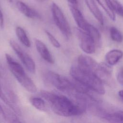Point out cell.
<instances>
[{
	"mask_svg": "<svg viewBox=\"0 0 123 123\" xmlns=\"http://www.w3.org/2000/svg\"><path fill=\"white\" fill-rule=\"evenodd\" d=\"M40 94L49 104L53 112L59 115L77 116L82 114L86 110L85 102L78 100L74 101L65 96L47 91H42Z\"/></svg>",
	"mask_w": 123,
	"mask_h": 123,
	"instance_id": "cell-1",
	"label": "cell"
},
{
	"mask_svg": "<svg viewBox=\"0 0 123 123\" xmlns=\"http://www.w3.org/2000/svg\"><path fill=\"white\" fill-rule=\"evenodd\" d=\"M70 74L77 83L98 94L103 95L105 93L103 83L92 73L84 70L75 64L71 66Z\"/></svg>",
	"mask_w": 123,
	"mask_h": 123,
	"instance_id": "cell-2",
	"label": "cell"
},
{
	"mask_svg": "<svg viewBox=\"0 0 123 123\" xmlns=\"http://www.w3.org/2000/svg\"><path fill=\"white\" fill-rule=\"evenodd\" d=\"M5 58L10 70L18 82L28 91L36 92L37 89L35 84L25 73L21 65L7 53L5 54Z\"/></svg>",
	"mask_w": 123,
	"mask_h": 123,
	"instance_id": "cell-3",
	"label": "cell"
},
{
	"mask_svg": "<svg viewBox=\"0 0 123 123\" xmlns=\"http://www.w3.org/2000/svg\"><path fill=\"white\" fill-rule=\"evenodd\" d=\"M48 81L57 89L74 97L77 93L76 83L66 77L53 72H49L46 75Z\"/></svg>",
	"mask_w": 123,
	"mask_h": 123,
	"instance_id": "cell-4",
	"label": "cell"
},
{
	"mask_svg": "<svg viewBox=\"0 0 123 123\" xmlns=\"http://www.w3.org/2000/svg\"><path fill=\"white\" fill-rule=\"evenodd\" d=\"M51 12L54 22L66 39H69L71 35L69 24L60 8L55 3L51 6Z\"/></svg>",
	"mask_w": 123,
	"mask_h": 123,
	"instance_id": "cell-5",
	"label": "cell"
},
{
	"mask_svg": "<svg viewBox=\"0 0 123 123\" xmlns=\"http://www.w3.org/2000/svg\"><path fill=\"white\" fill-rule=\"evenodd\" d=\"M75 33L79 40L81 49L86 54L94 53L97 45L94 39L88 33L79 28L75 29Z\"/></svg>",
	"mask_w": 123,
	"mask_h": 123,
	"instance_id": "cell-6",
	"label": "cell"
},
{
	"mask_svg": "<svg viewBox=\"0 0 123 123\" xmlns=\"http://www.w3.org/2000/svg\"><path fill=\"white\" fill-rule=\"evenodd\" d=\"M10 44L25 68L31 73L34 74L36 72V64L32 58L14 40H10Z\"/></svg>",
	"mask_w": 123,
	"mask_h": 123,
	"instance_id": "cell-7",
	"label": "cell"
},
{
	"mask_svg": "<svg viewBox=\"0 0 123 123\" xmlns=\"http://www.w3.org/2000/svg\"><path fill=\"white\" fill-rule=\"evenodd\" d=\"M69 8L78 28L87 33L92 25L86 20L81 12L76 7L70 5Z\"/></svg>",
	"mask_w": 123,
	"mask_h": 123,
	"instance_id": "cell-8",
	"label": "cell"
},
{
	"mask_svg": "<svg viewBox=\"0 0 123 123\" xmlns=\"http://www.w3.org/2000/svg\"><path fill=\"white\" fill-rule=\"evenodd\" d=\"M35 46L37 51L41 57L46 62L50 63H54V59L46 45L41 40L36 39Z\"/></svg>",
	"mask_w": 123,
	"mask_h": 123,
	"instance_id": "cell-9",
	"label": "cell"
},
{
	"mask_svg": "<svg viewBox=\"0 0 123 123\" xmlns=\"http://www.w3.org/2000/svg\"><path fill=\"white\" fill-rule=\"evenodd\" d=\"M123 57V51L120 49H113L108 51L105 56L107 63L110 66L116 64Z\"/></svg>",
	"mask_w": 123,
	"mask_h": 123,
	"instance_id": "cell-10",
	"label": "cell"
},
{
	"mask_svg": "<svg viewBox=\"0 0 123 123\" xmlns=\"http://www.w3.org/2000/svg\"><path fill=\"white\" fill-rule=\"evenodd\" d=\"M18 10L26 17L30 18H40V15L35 10L32 9L24 2L18 1L16 3Z\"/></svg>",
	"mask_w": 123,
	"mask_h": 123,
	"instance_id": "cell-11",
	"label": "cell"
},
{
	"mask_svg": "<svg viewBox=\"0 0 123 123\" xmlns=\"http://www.w3.org/2000/svg\"><path fill=\"white\" fill-rule=\"evenodd\" d=\"M86 4L89 11L97 19L98 22L101 25L104 24V19L103 15L94 0H85Z\"/></svg>",
	"mask_w": 123,
	"mask_h": 123,
	"instance_id": "cell-12",
	"label": "cell"
},
{
	"mask_svg": "<svg viewBox=\"0 0 123 123\" xmlns=\"http://www.w3.org/2000/svg\"><path fill=\"white\" fill-rule=\"evenodd\" d=\"M100 115L110 123H123V111H117L113 113L102 112Z\"/></svg>",
	"mask_w": 123,
	"mask_h": 123,
	"instance_id": "cell-13",
	"label": "cell"
},
{
	"mask_svg": "<svg viewBox=\"0 0 123 123\" xmlns=\"http://www.w3.org/2000/svg\"><path fill=\"white\" fill-rule=\"evenodd\" d=\"M99 5L104 10L107 15L109 18L112 20L115 21L116 20L115 13L112 10L111 5L108 0H96Z\"/></svg>",
	"mask_w": 123,
	"mask_h": 123,
	"instance_id": "cell-14",
	"label": "cell"
},
{
	"mask_svg": "<svg viewBox=\"0 0 123 123\" xmlns=\"http://www.w3.org/2000/svg\"><path fill=\"white\" fill-rule=\"evenodd\" d=\"M16 35L19 41L25 47H30L31 42L24 29L20 26H17L15 29Z\"/></svg>",
	"mask_w": 123,
	"mask_h": 123,
	"instance_id": "cell-15",
	"label": "cell"
},
{
	"mask_svg": "<svg viewBox=\"0 0 123 123\" xmlns=\"http://www.w3.org/2000/svg\"><path fill=\"white\" fill-rule=\"evenodd\" d=\"M30 101L36 109L41 111H46V107L43 99L39 97H32L30 98Z\"/></svg>",
	"mask_w": 123,
	"mask_h": 123,
	"instance_id": "cell-16",
	"label": "cell"
},
{
	"mask_svg": "<svg viewBox=\"0 0 123 123\" xmlns=\"http://www.w3.org/2000/svg\"><path fill=\"white\" fill-rule=\"evenodd\" d=\"M110 34L111 38L113 41L120 43L123 41V35L116 27H111L110 29Z\"/></svg>",
	"mask_w": 123,
	"mask_h": 123,
	"instance_id": "cell-17",
	"label": "cell"
},
{
	"mask_svg": "<svg viewBox=\"0 0 123 123\" xmlns=\"http://www.w3.org/2000/svg\"><path fill=\"white\" fill-rule=\"evenodd\" d=\"M114 12L123 18V5L118 0H108Z\"/></svg>",
	"mask_w": 123,
	"mask_h": 123,
	"instance_id": "cell-18",
	"label": "cell"
},
{
	"mask_svg": "<svg viewBox=\"0 0 123 123\" xmlns=\"http://www.w3.org/2000/svg\"><path fill=\"white\" fill-rule=\"evenodd\" d=\"M45 33L50 42L51 44L55 48H59L61 47L60 43L59 42V41L57 40V39L53 36L52 34H51L49 31L48 30H45Z\"/></svg>",
	"mask_w": 123,
	"mask_h": 123,
	"instance_id": "cell-19",
	"label": "cell"
},
{
	"mask_svg": "<svg viewBox=\"0 0 123 123\" xmlns=\"http://www.w3.org/2000/svg\"><path fill=\"white\" fill-rule=\"evenodd\" d=\"M6 119L5 114L2 108L0 105V123H5Z\"/></svg>",
	"mask_w": 123,
	"mask_h": 123,
	"instance_id": "cell-20",
	"label": "cell"
},
{
	"mask_svg": "<svg viewBox=\"0 0 123 123\" xmlns=\"http://www.w3.org/2000/svg\"><path fill=\"white\" fill-rule=\"evenodd\" d=\"M117 79L119 83L123 86V68L120 70V71L118 72Z\"/></svg>",
	"mask_w": 123,
	"mask_h": 123,
	"instance_id": "cell-21",
	"label": "cell"
},
{
	"mask_svg": "<svg viewBox=\"0 0 123 123\" xmlns=\"http://www.w3.org/2000/svg\"><path fill=\"white\" fill-rule=\"evenodd\" d=\"M4 25V18L2 12L0 10V26L1 27H3Z\"/></svg>",
	"mask_w": 123,
	"mask_h": 123,
	"instance_id": "cell-22",
	"label": "cell"
},
{
	"mask_svg": "<svg viewBox=\"0 0 123 123\" xmlns=\"http://www.w3.org/2000/svg\"><path fill=\"white\" fill-rule=\"evenodd\" d=\"M9 123H21L16 118L12 117V119H10Z\"/></svg>",
	"mask_w": 123,
	"mask_h": 123,
	"instance_id": "cell-23",
	"label": "cell"
},
{
	"mask_svg": "<svg viewBox=\"0 0 123 123\" xmlns=\"http://www.w3.org/2000/svg\"><path fill=\"white\" fill-rule=\"evenodd\" d=\"M72 5H75L77 3V0H67Z\"/></svg>",
	"mask_w": 123,
	"mask_h": 123,
	"instance_id": "cell-24",
	"label": "cell"
},
{
	"mask_svg": "<svg viewBox=\"0 0 123 123\" xmlns=\"http://www.w3.org/2000/svg\"><path fill=\"white\" fill-rule=\"evenodd\" d=\"M118 95L119 97L123 100V90H120L118 92Z\"/></svg>",
	"mask_w": 123,
	"mask_h": 123,
	"instance_id": "cell-25",
	"label": "cell"
},
{
	"mask_svg": "<svg viewBox=\"0 0 123 123\" xmlns=\"http://www.w3.org/2000/svg\"><path fill=\"white\" fill-rule=\"evenodd\" d=\"M2 97V91L1 89V86L0 84V97Z\"/></svg>",
	"mask_w": 123,
	"mask_h": 123,
	"instance_id": "cell-26",
	"label": "cell"
}]
</instances>
